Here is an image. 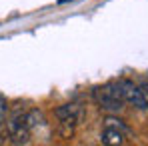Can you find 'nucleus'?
Instances as JSON below:
<instances>
[{
	"label": "nucleus",
	"instance_id": "f257e3e1",
	"mask_svg": "<svg viewBox=\"0 0 148 146\" xmlns=\"http://www.w3.org/2000/svg\"><path fill=\"white\" fill-rule=\"evenodd\" d=\"M94 98H96L98 106L102 110H106V112H120L124 108V104H126L118 82H108V84L96 88L94 90Z\"/></svg>",
	"mask_w": 148,
	"mask_h": 146
},
{
	"label": "nucleus",
	"instance_id": "f03ea898",
	"mask_svg": "<svg viewBox=\"0 0 148 146\" xmlns=\"http://www.w3.org/2000/svg\"><path fill=\"white\" fill-rule=\"evenodd\" d=\"M6 128H8V134L12 138L14 144H26L30 140V126L26 122V114L24 112H16L10 120H6Z\"/></svg>",
	"mask_w": 148,
	"mask_h": 146
},
{
	"label": "nucleus",
	"instance_id": "7ed1b4c3",
	"mask_svg": "<svg viewBox=\"0 0 148 146\" xmlns=\"http://www.w3.org/2000/svg\"><path fill=\"white\" fill-rule=\"evenodd\" d=\"M118 86H120L124 102H128V104H132V106H136V108H140V110L146 108V102H144V98H142V92H140L138 84H134V82L128 80V78H122V80H118Z\"/></svg>",
	"mask_w": 148,
	"mask_h": 146
},
{
	"label": "nucleus",
	"instance_id": "20e7f679",
	"mask_svg": "<svg viewBox=\"0 0 148 146\" xmlns=\"http://www.w3.org/2000/svg\"><path fill=\"white\" fill-rule=\"evenodd\" d=\"M102 142H104V144H110V146L124 144V134L118 128L106 124V128H104V132H102Z\"/></svg>",
	"mask_w": 148,
	"mask_h": 146
},
{
	"label": "nucleus",
	"instance_id": "39448f33",
	"mask_svg": "<svg viewBox=\"0 0 148 146\" xmlns=\"http://www.w3.org/2000/svg\"><path fill=\"white\" fill-rule=\"evenodd\" d=\"M78 112H80L78 104H62V106H58V108L54 110V116H56L58 120H64V118H78Z\"/></svg>",
	"mask_w": 148,
	"mask_h": 146
},
{
	"label": "nucleus",
	"instance_id": "423d86ee",
	"mask_svg": "<svg viewBox=\"0 0 148 146\" xmlns=\"http://www.w3.org/2000/svg\"><path fill=\"white\" fill-rule=\"evenodd\" d=\"M76 120H78V118H64V120H60L58 134H60L62 138H70L72 132H74V126H76Z\"/></svg>",
	"mask_w": 148,
	"mask_h": 146
},
{
	"label": "nucleus",
	"instance_id": "0eeeda50",
	"mask_svg": "<svg viewBox=\"0 0 148 146\" xmlns=\"http://www.w3.org/2000/svg\"><path fill=\"white\" fill-rule=\"evenodd\" d=\"M106 124H108V126L118 128L122 134H130V128H128V126L124 124V120H120V118H112V116H110V118H106Z\"/></svg>",
	"mask_w": 148,
	"mask_h": 146
},
{
	"label": "nucleus",
	"instance_id": "6e6552de",
	"mask_svg": "<svg viewBox=\"0 0 148 146\" xmlns=\"http://www.w3.org/2000/svg\"><path fill=\"white\" fill-rule=\"evenodd\" d=\"M6 112H8V100L0 92V128L6 124Z\"/></svg>",
	"mask_w": 148,
	"mask_h": 146
},
{
	"label": "nucleus",
	"instance_id": "1a4fd4ad",
	"mask_svg": "<svg viewBox=\"0 0 148 146\" xmlns=\"http://www.w3.org/2000/svg\"><path fill=\"white\" fill-rule=\"evenodd\" d=\"M138 88H140V92H142V98H144L146 108H148V82H140V84H138Z\"/></svg>",
	"mask_w": 148,
	"mask_h": 146
}]
</instances>
